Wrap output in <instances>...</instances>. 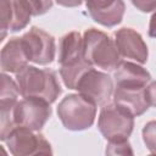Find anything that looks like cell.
Segmentation results:
<instances>
[{"instance_id": "1", "label": "cell", "mask_w": 156, "mask_h": 156, "mask_svg": "<svg viewBox=\"0 0 156 156\" xmlns=\"http://www.w3.org/2000/svg\"><path fill=\"white\" fill-rule=\"evenodd\" d=\"M60 76L68 89H76L80 77L94 67L84 56V40L79 32L63 34L58 41Z\"/></svg>"}, {"instance_id": "2", "label": "cell", "mask_w": 156, "mask_h": 156, "mask_svg": "<svg viewBox=\"0 0 156 156\" xmlns=\"http://www.w3.org/2000/svg\"><path fill=\"white\" fill-rule=\"evenodd\" d=\"M16 82L22 98H39L50 104L55 102L62 91L56 72L49 68L27 65L16 73Z\"/></svg>"}, {"instance_id": "3", "label": "cell", "mask_w": 156, "mask_h": 156, "mask_svg": "<svg viewBox=\"0 0 156 156\" xmlns=\"http://www.w3.org/2000/svg\"><path fill=\"white\" fill-rule=\"evenodd\" d=\"M84 56L95 67L111 72L117 68L122 56L116 46L115 39L96 28H89L83 34Z\"/></svg>"}, {"instance_id": "4", "label": "cell", "mask_w": 156, "mask_h": 156, "mask_svg": "<svg viewBox=\"0 0 156 156\" xmlns=\"http://www.w3.org/2000/svg\"><path fill=\"white\" fill-rule=\"evenodd\" d=\"M57 116L62 126L73 132L90 128L96 117V105L80 95L68 94L57 106Z\"/></svg>"}, {"instance_id": "5", "label": "cell", "mask_w": 156, "mask_h": 156, "mask_svg": "<svg viewBox=\"0 0 156 156\" xmlns=\"http://www.w3.org/2000/svg\"><path fill=\"white\" fill-rule=\"evenodd\" d=\"M98 128L107 141L128 140L134 128V116L124 107L107 102L100 110Z\"/></svg>"}, {"instance_id": "6", "label": "cell", "mask_w": 156, "mask_h": 156, "mask_svg": "<svg viewBox=\"0 0 156 156\" xmlns=\"http://www.w3.org/2000/svg\"><path fill=\"white\" fill-rule=\"evenodd\" d=\"M5 143L13 156L52 154L51 145L43 134L22 126H17L9 134Z\"/></svg>"}, {"instance_id": "7", "label": "cell", "mask_w": 156, "mask_h": 156, "mask_svg": "<svg viewBox=\"0 0 156 156\" xmlns=\"http://www.w3.org/2000/svg\"><path fill=\"white\" fill-rule=\"evenodd\" d=\"M76 90L96 106H104L113 95V79L107 73L91 67L80 77Z\"/></svg>"}, {"instance_id": "8", "label": "cell", "mask_w": 156, "mask_h": 156, "mask_svg": "<svg viewBox=\"0 0 156 156\" xmlns=\"http://www.w3.org/2000/svg\"><path fill=\"white\" fill-rule=\"evenodd\" d=\"M51 104L39 98H23L13 107V119L17 126L39 132L51 116Z\"/></svg>"}, {"instance_id": "9", "label": "cell", "mask_w": 156, "mask_h": 156, "mask_svg": "<svg viewBox=\"0 0 156 156\" xmlns=\"http://www.w3.org/2000/svg\"><path fill=\"white\" fill-rule=\"evenodd\" d=\"M23 46L27 51L29 61L45 66L54 61L56 55L55 38L39 27H32L22 37Z\"/></svg>"}, {"instance_id": "10", "label": "cell", "mask_w": 156, "mask_h": 156, "mask_svg": "<svg viewBox=\"0 0 156 156\" xmlns=\"http://www.w3.org/2000/svg\"><path fill=\"white\" fill-rule=\"evenodd\" d=\"M1 37L4 40L7 32H18L26 28L30 21L32 10L26 0H0Z\"/></svg>"}, {"instance_id": "11", "label": "cell", "mask_w": 156, "mask_h": 156, "mask_svg": "<svg viewBox=\"0 0 156 156\" xmlns=\"http://www.w3.org/2000/svg\"><path fill=\"white\" fill-rule=\"evenodd\" d=\"M113 35L116 46L122 57L132 58L141 65L147 61V45L135 29L123 27L117 29Z\"/></svg>"}, {"instance_id": "12", "label": "cell", "mask_w": 156, "mask_h": 156, "mask_svg": "<svg viewBox=\"0 0 156 156\" xmlns=\"http://www.w3.org/2000/svg\"><path fill=\"white\" fill-rule=\"evenodd\" d=\"M90 17L104 27H115L123 20L126 5L123 0H84Z\"/></svg>"}, {"instance_id": "13", "label": "cell", "mask_w": 156, "mask_h": 156, "mask_svg": "<svg viewBox=\"0 0 156 156\" xmlns=\"http://www.w3.org/2000/svg\"><path fill=\"white\" fill-rule=\"evenodd\" d=\"M113 102L128 110L134 117L141 116L150 107L145 98V87L115 85Z\"/></svg>"}, {"instance_id": "14", "label": "cell", "mask_w": 156, "mask_h": 156, "mask_svg": "<svg viewBox=\"0 0 156 156\" xmlns=\"http://www.w3.org/2000/svg\"><path fill=\"white\" fill-rule=\"evenodd\" d=\"M0 62L1 71L9 73H18L28 65L29 57L21 38L13 37L4 45L1 49Z\"/></svg>"}, {"instance_id": "15", "label": "cell", "mask_w": 156, "mask_h": 156, "mask_svg": "<svg viewBox=\"0 0 156 156\" xmlns=\"http://www.w3.org/2000/svg\"><path fill=\"white\" fill-rule=\"evenodd\" d=\"M115 85H139L146 87V84L151 80L150 72L143 66L130 62V61H121L113 73Z\"/></svg>"}, {"instance_id": "16", "label": "cell", "mask_w": 156, "mask_h": 156, "mask_svg": "<svg viewBox=\"0 0 156 156\" xmlns=\"http://www.w3.org/2000/svg\"><path fill=\"white\" fill-rule=\"evenodd\" d=\"M20 89L16 80H13L6 72L1 74V93H0V104H16L18 101Z\"/></svg>"}, {"instance_id": "17", "label": "cell", "mask_w": 156, "mask_h": 156, "mask_svg": "<svg viewBox=\"0 0 156 156\" xmlns=\"http://www.w3.org/2000/svg\"><path fill=\"white\" fill-rule=\"evenodd\" d=\"M143 140L151 154H156V121H149L143 128Z\"/></svg>"}, {"instance_id": "18", "label": "cell", "mask_w": 156, "mask_h": 156, "mask_svg": "<svg viewBox=\"0 0 156 156\" xmlns=\"http://www.w3.org/2000/svg\"><path fill=\"white\" fill-rule=\"evenodd\" d=\"M107 155H133V150L128 140L123 141H108L106 145Z\"/></svg>"}, {"instance_id": "19", "label": "cell", "mask_w": 156, "mask_h": 156, "mask_svg": "<svg viewBox=\"0 0 156 156\" xmlns=\"http://www.w3.org/2000/svg\"><path fill=\"white\" fill-rule=\"evenodd\" d=\"M32 10L33 16H40L46 13L52 7V0H26Z\"/></svg>"}, {"instance_id": "20", "label": "cell", "mask_w": 156, "mask_h": 156, "mask_svg": "<svg viewBox=\"0 0 156 156\" xmlns=\"http://www.w3.org/2000/svg\"><path fill=\"white\" fill-rule=\"evenodd\" d=\"M132 4L136 7V10L145 13L156 10V0H132Z\"/></svg>"}, {"instance_id": "21", "label": "cell", "mask_w": 156, "mask_h": 156, "mask_svg": "<svg viewBox=\"0 0 156 156\" xmlns=\"http://www.w3.org/2000/svg\"><path fill=\"white\" fill-rule=\"evenodd\" d=\"M145 98L149 106L156 107V80L151 82L145 87Z\"/></svg>"}, {"instance_id": "22", "label": "cell", "mask_w": 156, "mask_h": 156, "mask_svg": "<svg viewBox=\"0 0 156 156\" xmlns=\"http://www.w3.org/2000/svg\"><path fill=\"white\" fill-rule=\"evenodd\" d=\"M147 34H149V37H151V38H156V10H155V12L152 13V16H151V18H150Z\"/></svg>"}, {"instance_id": "23", "label": "cell", "mask_w": 156, "mask_h": 156, "mask_svg": "<svg viewBox=\"0 0 156 156\" xmlns=\"http://www.w3.org/2000/svg\"><path fill=\"white\" fill-rule=\"evenodd\" d=\"M58 5L65 6V7H77L83 4L84 0H55Z\"/></svg>"}]
</instances>
